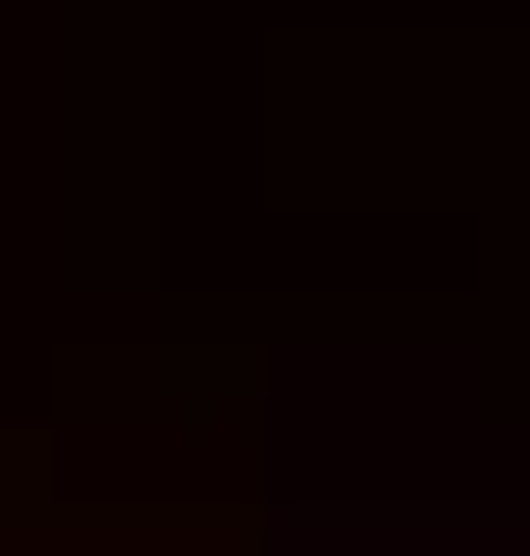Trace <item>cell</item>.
Returning a JSON list of instances; mask_svg holds the SVG:
<instances>
[]
</instances>
